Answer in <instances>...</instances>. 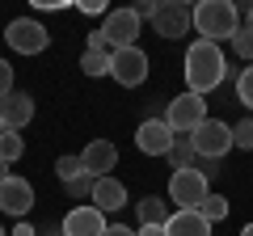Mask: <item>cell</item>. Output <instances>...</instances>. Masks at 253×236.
Wrapping results in <instances>:
<instances>
[{
	"instance_id": "21",
	"label": "cell",
	"mask_w": 253,
	"mask_h": 236,
	"mask_svg": "<svg viewBox=\"0 0 253 236\" xmlns=\"http://www.w3.org/2000/svg\"><path fill=\"white\" fill-rule=\"evenodd\" d=\"M55 177H59L63 186H68V182H76V177H84L81 156H59V160H55Z\"/></svg>"
},
{
	"instance_id": "4",
	"label": "cell",
	"mask_w": 253,
	"mask_h": 236,
	"mask_svg": "<svg viewBox=\"0 0 253 236\" xmlns=\"http://www.w3.org/2000/svg\"><path fill=\"white\" fill-rule=\"evenodd\" d=\"M139 30H144V21L135 17V9H110L106 21H101V38L110 42V55L139 46Z\"/></svg>"
},
{
	"instance_id": "9",
	"label": "cell",
	"mask_w": 253,
	"mask_h": 236,
	"mask_svg": "<svg viewBox=\"0 0 253 236\" xmlns=\"http://www.w3.org/2000/svg\"><path fill=\"white\" fill-rule=\"evenodd\" d=\"M173 131H169V122L165 118H144L139 122V131H135V148L144 156H169L173 152Z\"/></svg>"
},
{
	"instance_id": "10",
	"label": "cell",
	"mask_w": 253,
	"mask_h": 236,
	"mask_svg": "<svg viewBox=\"0 0 253 236\" xmlns=\"http://www.w3.org/2000/svg\"><path fill=\"white\" fill-rule=\"evenodd\" d=\"M63 236H106V215H101L93 202H84V207H72L68 215H63Z\"/></svg>"
},
{
	"instance_id": "15",
	"label": "cell",
	"mask_w": 253,
	"mask_h": 236,
	"mask_svg": "<svg viewBox=\"0 0 253 236\" xmlns=\"http://www.w3.org/2000/svg\"><path fill=\"white\" fill-rule=\"evenodd\" d=\"M30 118H34V97H30V93H17V89H13L9 97L0 101V122H4V127L21 131Z\"/></svg>"
},
{
	"instance_id": "24",
	"label": "cell",
	"mask_w": 253,
	"mask_h": 236,
	"mask_svg": "<svg viewBox=\"0 0 253 236\" xmlns=\"http://www.w3.org/2000/svg\"><path fill=\"white\" fill-rule=\"evenodd\" d=\"M236 97H241L245 110H253V68H245V72L236 76Z\"/></svg>"
},
{
	"instance_id": "5",
	"label": "cell",
	"mask_w": 253,
	"mask_h": 236,
	"mask_svg": "<svg viewBox=\"0 0 253 236\" xmlns=\"http://www.w3.org/2000/svg\"><path fill=\"white\" fill-rule=\"evenodd\" d=\"M165 122H169L173 135H190L199 122H207V97H199V93H177L169 101V110H165Z\"/></svg>"
},
{
	"instance_id": "7",
	"label": "cell",
	"mask_w": 253,
	"mask_h": 236,
	"mask_svg": "<svg viewBox=\"0 0 253 236\" xmlns=\"http://www.w3.org/2000/svg\"><path fill=\"white\" fill-rule=\"evenodd\" d=\"M190 144H194V156L219 160V156H228V148H232V127L219 122V118H207V122H199V127L190 131Z\"/></svg>"
},
{
	"instance_id": "28",
	"label": "cell",
	"mask_w": 253,
	"mask_h": 236,
	"mask_svg": "<svg viewBox=\"0 0 253 236\" xmlns=\"http://www.w3.org/2000/svg\"><path fill=\"white\" fill-rule=\"evenodd\" d=\"M76 9H81V13H89V17H93V13H106V4H101V0H81Z\"/></svg>"
},
{
	"instance_id": "22",
	"label": "cell",
	"mask_w": 253,
	"mask_h": 236,
	"mask_svg": "<svg viewBox=\"0 0 253 236\" xmlns=\"http://www.w3.org/2000/svg\"><path fill=\"white\" fill-rule=\"evenodd\" d=\"M81 72H84V76H110V55L84 51V55H81Z\"/></svg>"
},
{
	"instance_id": "34",
	"label": "cell",
	"mask_w": 253,
	"mask_h": 236,
	"mask_svg": "<svg viewBox=\"0 0 253 236\" xmlns=\"http://www.w3.org/2000/svg\"><path fill=\"white\" fill-rule=\"evenodd\" d=\"M245 30H253V9H249V13H245Z\"/></svg>"
},
{
	"instance_id": "16",
	"label": "cell",
	"mask_w": 253,
	"mask_h": 236,
	"mask_svg": "<svg viewBox=\"0 0 253 236\" xmlns=\"http://www.w3.org/2000/svg\"><path fill=\"white\" fill-rule=\"evenodd\" d=\"M165 236H211V224L199 211H173L165 224Z\"/></svg>"
},
{
	"instance_id": "23",
	"label": "cell",
	"mask_w": 253,
	"mask_h": 236,
	"mask_svg": "<svg viewBox=\"0 0 253 236\" xmlns=\"http://www.w3.org/2000/svg\"><path fill=\"white\" fill-rule=\"evenodd\" d=\"M232 148H241V152H253V114L241 118L232 127Z\"/></svg>"
},
{
	"instance_id": "8",
	"label": "cell",
	"mask_w": 253,
	"mask_h": 236,
	"mask_svg": "<svg viewBox=\"0 0 253 236\" xmlns=\"http://www.w3.org/2000/svg\"><path fill=\"white\" fill-rule=\"evenodd\" d=\"M110 76H114L123 89H139L148 80V51L144 46H126V51L110 55Z\"/></svg>"
},
{
	"instance_id": "37",
	"label": "cell",
	"mask_w": 253,
	"mask_h": 236,
	"mask_svg": "<svg viewBox=\"0 0 253 236\" xmlns=\"http://www.w3.org/2000/svg\"><path fill=\"white\" fill-rule=\"evenodd\" d=\"M0 131H4V122H0Z\"/></svg>"
},
{
	"instance_id": "20",
	"label": "cell",
	"mask_w": 253,
	"mask_h": 236,
	"mask_svg": "<svg viewBox=\"0 0 253 236\" xmlns=\"http://www.w3.org/2000/svg\"><path fill=\"white\" fill-rule=\"evenodd\" d=\"M169 160H173V169H190V164H194V144H190V135H177V139H173Z\"/></svg>"
},
{
	"instance_id": "36",
	"label": "cell",
	"mask_w": 253,
	"mask_h": 236,
	"mask_svg": "<svg viewBox=\"0 0 253 236\" xmlns=\"http://www.w3.org/2000/svg\"><path fill=\"white\" fill-rule=\"evenodd\" d=\"M0 236H9V232H4V228H0Z\"/></svg>"
},
{
	"instance_id": "30",
	"label": "cell",
	"mask_w": 253,
	"mask_h": 236,
	"mask_svg": "<svg viewBox=\"0 0 253 236\" xmlns=\"http://www.w3.org/2000/svg\"><path fill=\"white\" fill-rule=\"evenodd\" d=\"M106 236H135V228H126V224H110Z\"/></svg>"
},
{
	"instance_id": "18",
	"label": "cell",
	"mask_w": 253,
	"mask_h": 236,
	"mask_svg": "<svg viewBox=\"0 0 253 236\" xmlns=\"http://www.w3.org/2000/svg\"><path fill=\"white\" fill-rule=\"evenodd\" d=\"M21 152H26V139H21V131L4 127V131H0V160L13 164V160H21Z\"/></svg>"
},
{
	"instance_id": "2",
	"label": "cell",
	"mask_w": 253,
	"mask_h": 236,
	"mask_svg": "<svg viewBox=\"0 0 253 236\" xmlns=\"http://www.w3.org/2000/svg\"><path fill=\"white\" fill-rule=\"evenodd\" d=\"M190 26L203 34V42H232V34L241 30V13H236L232 0H199L194 9H190Z\"/></svg>"
},
{
	"instance_id": "6",
	"label": "cell",
	"mask_w": 253,
	"mask_h": 236,
	"mask_svg": "<svg viewBox=\"0 0 253 236\" xmlns=\"http://www.w3.org/2000/svg\"><path fill=\"white\" fill-rule=\"evenodd\" d=\"M4 42L17 55H42L51 46V30L42 21H34V17H13L9 30H4Z\"/></svg>"
},
{
	"instance_id": "29",
	"label": "cell",
	"mask_w": 253,
	"mask_h": 236,
	"mask_svg": "<svg viewBox=\"0 0 253 236\" xmlns=\"http://www.w3.org/2000/svg\"><path fill=\"white\" fill-rule=\"evenodd\" d=\"M9 236H38V228H34V224H26V219H17V228H13Z\"/></svg>"
},
{
	"instance_id": "31",
	"label": "cell",
	"mask_w": 253,
	"mask_h": 236,
	"mask_svg": "<svg viewBox=\"0 0 253 236\" xmlns=\"http://www.w3.org/2000/svg\"><path fill=\"white\" fill-rule=\"evenodd\" d=\"M135 236H165V228H139Z\"/></svg>"
},
{
	"instance_id": "32",
	"label": "cell",
	"mask_w": 253,
	"mask_h": 236,
	"mask_svg": "<svg viewBox=\"0 0 253 236\" xmlns=\"http://www.w3.org/2000/svg\"><path fill=\"white\" fill-rule=\"evenodd\" d=\"M9 177H13V173H9V164H4V160H0V186H4V182H9Z\"/></svg>"
},
{
	"instance_id": "17",
	"label": "cell",
	"mask_w": 253,
	"mask_h": 236,
	"mask_svg": "<svg viewBox=\"0 0 253 236\" xmlns=\"http://www.w3.org/2000/svg\"><path fill=\"white\" fill-rule=\"evenodd\" d=\"M135 211H139V228H165V224H169V215H173V207H169V202H161L156 194L139 198Z\"/></svg>"
},
{
	"instance_id": "27",
	"label": "cell",
	"mask_w": 253,
	"mask_h": 236,
	"mask_svg": "<svg viewBox=\"0 0 253 236\" xmlns=\"http://www.w3.org/2000/svg\"><path fill=\"white\" fill-rule=\"evenodd\" d=\"M9 93H13V68L4 64V59H0V101L9 97Z\"/></svg>"
},
{
	"instance_id": "12",
	"label": "cell",
	"mask_w": 253,
	"mask_h": 236,
	"mask_svg": "<svg viewBox=\"0 0 253 236\" xmlns=\"http://www.w3.org/2000/svg\"><path fill=\"white\" fill-rule=\"evenodd\" d=\"M152 26H156V34H161V38H181V34H190V4H186V0H165Z\"/></svg>"
},
{
	"instance_id": "26",
	"label": "cell",
	"mask_w": 253,
	"mask_h": 236,
	"mask_svg": "<svg viewBox=\"0 0 253 236\" xmlns=\"http://www.w3.org/2000/svg\"><path fill=\"white\" fill-rule=\"evenodd\" d=\"M63 190L72 194V198H93V177H89V173H84V177H76V182H68V186H63Z\"/></svg>"
},
{
	"instance_id": "11",
	"label": "cell",
	"mask_w": 253,
	"mask_h": 236,
	"mask_svg": "<svg viewBox=\"0 0 253 236\" xmlns=\"http://www.w3.org/2000/svg\"><path fill=\"white\" fill-rule=\"evenodd\" d=\"M34 207V186L26 177H9V182L0 186V211L13 219H26V211Z\"/></svg>"
},
{
	"instance_id": "14",
	"label": "cell",
	"mask_w": 253,
	"mask_h": 236,
	"mask_svg": "<svg viewBox=\"0 0 253 236\" xmlns=\"http://www.w3.org/2000/svg\"><path fill=\"white\" fill-rule=\"evenodd\" d=\"M93 207L101 211V215H110V211H123L126 207V186L118 182V177H97L93 182Z\"/></svg>"
},
{
	"instance_id": "13",
	"label": "cell",
	"mask_w": 253,
	"mask_h": 236,
	"mask_svg": "<svg viewBox=\"0 0 253 236\" xmlns=\"http://www.w3.org/2000/svg\"><path fill=\"white\" fill-rule=\"evenodd\" d=\"M81 164H84V173H89L93 182H97V177H110V169L118 164V148L110 144V139H93L81 152Z\"/></svg>"
},
{
	"instance_id": "33",
	"label": "cell",
	"mask_w": 253,
	"mask_h": 236,
	"mask_svg": "<svg viewBox=\"0 0 253 236\" xmlns=\"http://www.w3.org/2000/svg\"><path fill=\"white\" fill-rule=\"evenodd\" d=\"M38 236H63V228H46V232H38Z\"/></svg>"
},
{
	"instance_id": "1",
	"label": "cell",
	"mask_w": 253,
	"mask_h": 236,
	"mask_svg": "<svg viewBox=\"0 0 253 236\" xmlns=\"http://www.w3.org/2000/svg\"><path fill=\"white\" fill-rule=\"evenodd\" d=\"M186 93H199V97H207L211 89H219L228 76V64H224V51H219L215 42H190L186 51Z\"/></svg>"
},
{
	"instance_id": "3",
	"label": "cell",
	"mask_w": 253,
	"mask_h": 236,
	"mask_svg": "<svg viewBox=\"0 0 253 236\" xmlns=\"http://www.w3.org/2000/svg\"><path fill=\"white\" fill-rule=\"evenodd\" d=\"M211 194V182L203 177L199 169H173L169 177V202L177 211H199Z\"/></svg>"
},
{
	"instance_id": "19",
	"label": "cell",
	"mask_w": 253,
	"mask_h": 236,
	"mask_svg": "<svg viewBox=\"0 0 253 236\" xmlns=\"http://www.w3.org/2000/svg\"><path fill=\"white\" fill-rule=\"evenodd\" d=\"M199 215L207 219V224H219V219H228V194H207V202L199 207Z\"/></svg>"
},
{
	"instance_id": "35",
	"label": "cell",
	"mask_w": 253,
	"mask_h": 236,
	"mask_svg": "<svg viewBox=\"0 0 253 236\" xmlns=\"http://www.w3.org/2000/svg\"><path fill=\"white\" fill-rule=\"evenodd\" d=\"M241 236H253V224H245V228H241Z\"/></svg>"
},
{
	"instance_id": "25",
	"label": "cell",
	"mask_w": 253,
	"mask_h": 236,
	"mask_svg": "<svg viewBox=\"0 0 253 236\" xmlns=\"http://www.w3.org/2000/svg\"><path fill=\"white\" fill-rule=\"evenodd\" d=\"M232 51L236 55H241V59H253V30H236V34H232Z\"/></svg>"
}]
</instances>
